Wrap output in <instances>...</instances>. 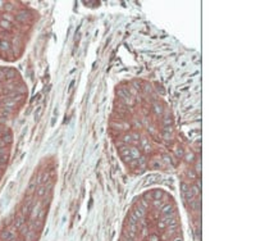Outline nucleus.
Masks as SVG:
<instances>
[{"instance_id":"f257e3e1","label":"nucleus","mask_w":256,"mask_h":241,"mask_svg":"<svg viewBox=\"0 0 256 241\" xmlns=\"http://www.w3.org/2000/svg\"><path fill=\"white\" fill-rule=\"evenodd\" d=\"M37 12L23 3H0V58L17 60L31 39Z\"/></svg>"}]
</instances>
